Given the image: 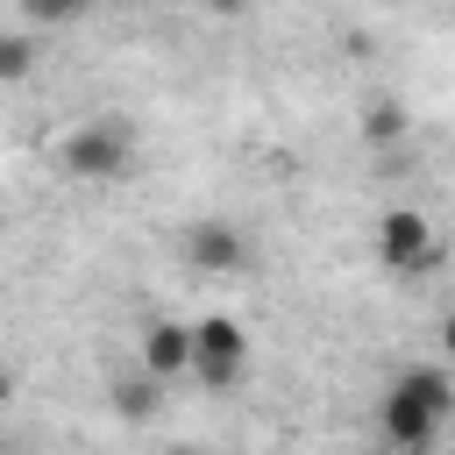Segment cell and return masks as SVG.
Returning a JSON list of instances; mask_svg holds the SVG:
<instances>
[{"mask_svg":"<svg viewBox=\"0 0 455 455\" xmlns=\"http://www.w3.org/2000/svg\"><path fill=\"white\" fill-rule=\"evenodd\" d=\"M448 412H455V377H448L441 363H405V370L384 384V398H377V427H384V441H391L398 455L434 448L441 427H448Z\"/></svg>","mask_w":455,"mask_h":455,"instance_id":"6da1fadb","label":"cell"},{"mask_svg":"<svg viewBox=\"0 0 455 455\" xmlns=\"http://www.w3.org/2000/svg\"><path fill=\"white\" fill-rule=\"evenodd\" d=\"M135 156H142V135L128 114H85L57 135V171L71 185H121L135 178Z\"/></svg>","mask_w":455,"mask_h":455,"instance_id":"7a4b0ae2","label":"cell"},{"mask_svg":"<svg viewBox=\"0 0 455 455\" xmlns=\"http://www.w3.org/2000/svg\"><path fill=\"white\" fill-rule=\"evenodd\" d=\"M178 256H185V270H199V277H242V270L256 263V242H249V228L228 220V213H199V220H185Z\"/></svg>","mask_w":455,"mask_h":455,"instance_id":"3957f363","label":"cell"},{"mask_svg":"<svg viewBox=\"0 0 455 455\" xmlns=\"http://www.w3.org/2000/svg\"><path fill=\"white\" fill-rule=\"evenodd\" d=\"M434 256H441V228L419 206H384L377 213V263L391 277H427Z\"/></svg>","mask_w":455,"mask_h":455,"instance_id":"277c9868","label":"cell"},{"mask_svg":"<svg viewBox=\"0 0 455 455\" xmlns=\"http://www.w3.org/2000/svg\"><path fill=\"white\" fill-rule=\"evenodd\" d=\"M242 370H249V327L235 313L192 320V370L185 377H199L206 391H228V384H242Z\"/></svg>","mask_w":455,"mask_h":455,"instance_id":"5b68a950","label":"cell"},{"mask_svg":"<svg viewBox=\"0 0 455 455\" xmlns=\"http://www.w3.org/2000/svg\"><path fill=\"white\" fill-rule=\"evenodd\" d=\"M135 370L171 391V384L192 370V320H149L142 341H135Z\"/></svg>","mask_w":455,"mask_h":455,"instance_id":"8992f818","label":"cell"},{"mask_svg":"<svg viewBox=\"0 0 455 455\" xmlns=\"http://www.w3.org/2000/svg\"><path fill=\"white\" fill-rule=\"evenodd\" d=\"M107 398H114V412H121V419H156L164 384H149V377L135 370V377H114V384H107Z\"/></svg>","mask_w":455,"mask_h":455,"instance_id":"52a82bcc","label":"cell"},{"mask_svg":"<svg viewBox=\"0 0 455 455\" xmlns=\"http://www.w3.org/2000/svg\"><path fill=\"white\" fill-rule=\"evenodd\" d=\"M36 71V43L21 28H0V85H21Z\"/></svg>","mask_w":455,"mask_h":455,"instance_id":"ba28073f","label":"cell"},{"mask_svg":"<svg viewBox=\"0 0 455 455\" xmlns=\"http://www.w3.org/2000/svg\"><path fill=\"white\" fill-rule=\"evenodd\" d=\"M21 21H36V28H64V21H78V7H71V0H28Z\"/></svg>","mask_w":455,"mask_h":455,"instance_id":"9c48e42d","label":"cell"},{"mask_svg":"<svg viewBox=\"0 0 455 455\" xmlns=\"http://www.w3.org/2000/svg\"><path fill=\"white\" fill-rule=\"evenodd\" d=\"M363 128H370V135H377V142H391V135H405V107H391V100H377V107H370V121H363Z\"/></svg>","mask_w":455,"mask_h":455,"instance_id":"30bf717a","label":"cell"},{"mask_svg":"<svg viewBox=\"0 0 455 455\" xmlns=\"http://www.w3.org/2000/svg\"><path fill=\"white\" fill-rule=\"evenodd\" d=\"M7 405H14V363L0 355V412H7Z\"/></svg>","mask_w":455,"mask_h":455,"instance_id":"8fae6325","label":"cell"},{"mask_svg":"<svg viewBox=\"0 0 455 455\" xmlns=\"http://www.w3.org/2000/svg\"><path fill=\"white\" fill-rule=\"evenodd\" d=\"M171 455H206V448H171Z\"/></svg>","mask_w":455,"mask_h":455,"instance_id":"7c38bea8","label":"cell"}]
</instances>
